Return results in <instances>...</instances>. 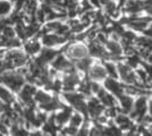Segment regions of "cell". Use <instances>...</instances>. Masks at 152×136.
Wrapping results in <instances>:
<instances>
[{"label": "cell", "instance_id": "1", "mask_svg": "<svg viewBox=\"0 0 152 136\" xmlns=\"http://www.w3.org/2000/svg\"><path fill=\"white\" fill-rule=\"evenodd\" d=\"M37 85L32 83H25L22 86V89L16 93L17 94V101L22 104L23 107H34L35 101H34V94L37 92Z\"/></svg>", "mask_w": 152, "mask_h": 136}, {"label": "cell", "instance_id": "2", "mask_svg": "<svg viewBox=\"0 0 152 136\" xmlns=\"http://www.w3.org/2000/svg\"><path fill=\"white\" fill-rule=\"evenodd\" d=\"M64 97L77 111L82 112L84 115L88 113V111H86V103L84 101V97H83L82 93L78 94V93H74L73 91H69V92H65L64 93Z\"/></svg>", "mask_w": 152, "mask_h": 136}, {"label": "cell", "instance_id": "3", "mask_svg": "<svg viewBox=\"0 0 152 136\" xmlns=\"http://www.w3.org/2000/svg\"><path fill=\"white\" fill-rule=\"evenodd\" d=\"M89 50L82 44H69L65 48V55L67 58H69L73 63L81 58L86 57Z\"/></svg>", "mask_w": 152, "mask_h": 136}, {"label": "cell", "instance_id": "4", "mask_svg": "<svg viewBox=\"0 0 152 136\" xmlns=\"http://www.w3.org/2000/svg\"><path fill=\"white\" fill-rule=\"evenodd\" d=\"M59 52L52 48H49V47H45L43 49H41L40 52L38 53V57H35L34 60L38 63L39 65L41 66H47L49 63H51L55 57L57 56Z\"/></svg>", "mask_w": 152, "mask_h": 136}, {"label": "cell", "instance_id": "5", "mask_svg": "<svg viewBox=\"0 0 152 136\" xmlns=\"http://www.w3.org/2000/svg\"><path fill=\"white\" fill-rule=\"evenodd\" d=\"M67 41V39L63 36V35H59L57 33L53 32H47L42 33V36H41V42L45 45V47H56L58 44H63Z\"/></svg>", "mask_w": 152, "mask_h": 136}, {"label": "cell", "instance_id": "6", "mask_svg": "<svg viewBox=\"0 0 152 136\" xmlns=\"http://www.w3.org/2000/svg\"><path fill=\"white\" fill-rule=\"evenodd\" d=\"M118 71H119L121 77L123 78V81L125 83L131 85H139V83H137V77L135 76V74L132 71L129 66L124 65V64H119L118 65Z\"/></svg>", "mask_w": 152, "mask_h": 136}, {"label": "cell", "instance_id": "7", "mask_svg": "<svg viewBox=\"0 0 152 136\" xmlns=\"http://www.w3.org/2000/svg\"><path fill=\"white\" fill-rule=\"evenodd\" d=\"M63 89L66 92H69L73 91L76 87V85L80 84V77L78 75L76 74V71H69V73H66V75L64 76L63 81Z\"/></svg>", "mask_w": 152, "mask_h": 136}, {"label": "cell", "instance_id": "8", "mask_svg": "<svg viewBox=\"0 0 152 136\" xmlns=\"http://www.w3.org/2000/svg\"><path fill=\"white\" fill-rule=\"evenodd\" d=\"M42 49L41 47V43L37 36H33L31 39H27V41L25 42L24 44V51L30 56V57H34L37 56L40 50Z\"/></svg>", "mask_w": 152, "mask_h": 136}, {"label": "cell", "instance_id": "9", "mask_svg": "<svg viewBox=\"0 0 152 136\" xmlns=\"http://www.w3.org/2000/svg\"><path fill=\"white\" fill-rule=\"evenodd\" d=\"M104 110V105L96 99H91L89 101V103L86 104V111L91 117L96 118L100 115H102V112Z\"/></svg>", "mask_w": 152, "mask_h": 136}, {"label": "cell", "instance_id": "10", "mask_svg": "<svg viewBox=\"0 0 152 136\" xmlns=\"http://www.w3.org/2000/svg\"><path fill=\"white\" fill-rule=\"evenodd\" d=\"M134 111L132 112L133 118H137V120H141L142 117L145 115L146 111V99L145 97H140L136 100V102L134 103Z\"/></svg>", "mask_w": 152, "mask_h": 136}, {"label": "cell", "instance_id": "11", "mask_svg": "<svg viewBox=\"0 0 152 136\" xmlns=\"http://www.w3.org/2000/svg\"><path fill=\"white\" fill-rule=\"evenodd\" d=\"M72 113H73L72 108L65 105L64 108H61V110L59 111L58 113L53 115V116H55V123H56V125H57V126H63L64 124L69 121Z\"/></svg>", "mask_w": 152, "mask_h": 136}, {"label": "cell", "instance_id": "12", "mask_svg": "<svg viewBox=\"0 0 152 136\" xmlns=\"http://www.w3.org/2000/svg\"><path fill=\"white\" fill-rule=\"evenodd\" d=\"M0 101L8 104H13L16 101L15 93L12 90H9L6 85L0 83Z\"/></svg>", "mask_w": 152, "mask_h": 136}, {"label": "cell", "instance_id": "13", "mask_svg": "<svg viewBox=\"0 0 152 136\" xmlns=\"http://www.w3.org/2000/svg\"><path fill=\"white\" fill-rule=\"evenodd\" d=\"M89 53L91 56H94V57H108V55L106 53V51L103 50V48L101 47V44L99 43V41H92L90 43L89 47Z\"/></svg>", "mask_w": 152, "mask_h": 136}, {"label": "cell", "instance_id": "14", "mask_svg": "<svg viewBox=\"0 0 152 136\" xmlns=\"http://www.w3.org/2000/svg\"><path fill=\"white\" fill-rule=\"evenodd\" d=\"M14 12V4L10 0H0V18L8 17Z\"/></svg>", "mask_w": 152, "mask_h": 136}, {"label": "cell", "instance_id": "15", "mask_svg": "<svg viewBox=\"0 0 152 136\" xmlns=\"http://www.w3.org/2000/svg\"><path fill=\"white\" fill-rule=\"evenodd\" d=\"M89 75L91 78H93V79H103V78L106 77V74H107V71L104 69V67H102V66H99V65H95V66H92V67H90L89 68Z\"/></svg>", "mask_w": 152, "mask_h": 136}, {"label": "cell", "instance_id": "16", "mask_svg": "<svg viewBox=\"0 0 152 136\" xmlns=\"http://www.w3.org/2000/svg\"><path fill=\"white\" fill-rule=\"evenodd\" d=\"M142 9H143V1L140 0H128L125 5V10L127 13L137 14Z\"/></svg>", "mask_w": 152, "mask_h": 136}, {"label": "cell", "instance_id": "17", "mask_svg": "<svg viewBox=\"0 0 152 136\" xmlns=\"http://www.w3.org/2000/svg\"><path fill=\"white\" fill-rule=\"evenodd\" d=\"M104 85H106V87H107L108 90L111 91V92L115 93L116 95L121 94V93H123V91H124L123 86H121V85L119 84L115 78H108V79H106Z\"/></svg>", "mask_w": 152, "mask_h": 136}, {"label": "cell", "instance_id": "18", "mask_svg": "<svg viewBox=\"0 0 152 136\" xmlns=\"http://www.w3.org/2000/svg\"><path fill=\"white\" fill-rule=\"evenodd\" d=\"M98 93V97H99V101L101 102L103 105L106 107H114L115 105V100L114 97H111L110 94H108L104 90H100L96 92Z\"/></svg>", "mask_w": 152, "mask_h": 136}, {"label": "cell", "instance_id": "19", "mask_svg": "<svg viewBox=\"0 0 152 136\" xmlns=\"http://www.w3.org/2000/svg\"><path fill=\"white\" fill-rule=\"evenodd\" d=\"M52 95H50L48 92H45V91H42V90H37L35 92V94H34V101H35V103H38L39 105H41V104H45L47 102H49L51 99H52Z\"/></svg>", "mask_w": 152, "mask_h": 136}, {"label": "cell", "instance_id": "20", "mask_svg": "<svg viewBox=\"0 0 152 136\" xmlns=\"http://www.w3.org/2000/svg\"><path fill=\"white\" fill-rule=\"evenodd\" d=\"M104 44L108 47V49H109V51H110L113 57H116V58H117V57H119L121 55L123 49H121V44H119L118 42H116V41H106Z\"/></svg>", "mask_w": 152, "mask_h": 136}, {"label": "cell", "instance_id": "21", "mask_svg": "<svg viewBox=\"0 0 152 136\" xmlns=\"http://www.w3.org/2000/svg\"><path fill=\"white\" fill-rule=\"evenodd\" d=\"M119 97V100H121V107H123V109L125 112H129V111L132 110V108H133V99L131 97H128V95H124L123 93L118 95Z\"/></svg>", "mask_w": 152, "mask_h": 136}, {"label": "cell", "instance_id": "22", "mask_svg": "<svg viewBox=\"0 0 152 136\" xmlns=\"http://www.w3.org/2000/svg\"><path fill=\"white\" fill-rule=\"evenodd\" d=\"M91 64H92L91 58H86V57H84V58H81V59H78V60H76L75 66L80 69V71H89V68L91 67Z\"/></svg>", "mask_w": 152, "mask_h": 136}, {"label": "cell", "instance_id": "23", "mask_svg": "<svg viewBox=\"0 0 152 136\" xmlns=\"http://www.w3.org/2000/svg\"><path fill=\"white\" fill-rule=\"evenodd\" d=\"M116 121L121 127V129H129L132 127V123L129 120V118L126 117L125 115H118L116 117Z\"/></svg>", "mask_w": 152, "mask_h": 136}, {"label": "cell", "instance_id": "24", "mask_svg": "<svg viewBox=\"0 0 152 136\" xmlns=\"http://www.w3.org/2000/svg\"><path fill=\"white\" fill-rule=\"evenodd\" d=\"M83 121V117L80 113H72L69 119L70 126H74V127H78Z\"/></svg>", "mask_w": 152, "mask_h": 136}, {"label": "cell", "instance_id": "25", "mask_svg": "<svg viewBox=\"0 0 152 136\" xmlns=\"http://www.w3.org/2000/svg\"><path fill=\"white\" fill-rule=\"evenodd\" d=\"M104 69L113 78H117V71H116V67L114 66V64H110V63L104 64Z\"/></svg>", "mask_w": 152, "mask_h": 136}, {"label": "cell", "instance_id": "26", "mask_svg": "<svg viewBox=\"0 0 152 136\" xmlns=\"http://www.w3.org/2000/svg\"><path fill=\"white\" fill-rule=\"evenodd\" d=\"M104 8H106V12H107L108 15H116V10H117V8H116V5H115L113 1H109L108 0L107 2L104 4Z\"/></svg>", "mask_w": 152, "mask_h": 136}, {"label": "cell", "instance_id": "27", "mask_svg": "<svg viewBox=\"0 0 152 136\" xmlns=\"http://www.w3.org/2000/svg\"><path fill=\"white\" fill-rule=\"evenodd\" d=\"M139 44L144 49H152V39L151 38H141L137 40Z\"/></svg>", "mask_w": 152, "mask_h": 136}, {"label": "cell", "instance_id": "28", "mask_svg": "<svg viewBox=\"0 0 152 136\" xmlns=\"http://www.w3.org/2000/svg\"><path fill=\"white\" fill-rule=\"evenodd\" d=\"M61 133L63 134H67V135H76L77 134V127H74V126H68L67 128H65V129L61 130Z\"/></svg>", "mask_w": 152, "mask_h": 136}, {"label": "cell", "instance_id": "29", "mask_svg": "<svg viewBox=\"0 0 152 136\" xmlns=\"http://www.w3.org/2000/svg\"><path fill=\"white\" fill-rule=\"evenodd\" d=\"M139 64H140V58L136 57L135 55H132L128 58V66H131V67H137Z\"/></svg>", "mask_w": 152, "mask_h": 136}, {"label": "cell", "instance_id": "30", "mask_svg": "<svg viewBox=\"0 0 152 136\" xmlns=\"http://www.w3.org/2000/svg\"><path fill=\"white\" fill-rule=\"evenodd\" d=\"M77 134H78V135H86V134H89V128H88V126H84L82 129L77 130Z\"/></svg>", "mask_w": 152, "mask_h": 136}, {"label": "cell", "instance_id": "31", "mask_svg": "<svg viewBox=\"0 0 152 136\" xmlns=\"http://www.w3.org/2000/svg\"><path fill=\"white\" fill-rule=\"evenodd\" d=\"M90 85H91V91H92V92H95V93H96L98 91L100 90V89H99V85L96 84V83H94V82H91Z\"/></svg>", "mask_w": 152, "mask_h": 136}, {"label": "cell", "instance_id": "32", "mask_svg": "<svg viewBox=\"0 0 152 136\" xmlns=\"http://www.w3.org/2000/svg\"><path fill=\"white\" fill-rule=\"evenodd\" d=\"M90 2H91L92 6H95V7H100V5H101L99 0H90Z\"/></svg>", "mask_w": 152, "mask_h": 136}, {"label": "cell", "instance_id": "33", "mask_svg": "<svg viewBox=\"0 0 152 136\" xmlns=\"http://www.w3.org/2000/svg\"><path fill=\"white\" fill-rule=\"evenodd\" d=\"M149 109H150V115L152 116V101L150 102V107H149Z\"/></svg>", "mask_w": 152, "mask_h": 136}, {"label": "cell", "instance_id": "34", "mask_svg": "<svg viewBox=\"0 0 152 136\" xmlns=\"http://www.w3.org/2000/svg\"><path fill=\"white\" fill-rule=\"evenodd\" d=\"M99 1H100V4H101V5H104L108 0H99Z\"/></svg>", "mask_w": 152, "mask_h": 136}, {"label": "cell", "instance_id": "35", "mask_svg": "<svg viewBox=\"0 0 152 136\" xmlns=\"http://www.w3.org/2000/svg\"><path fill=\"white\" fill-rule=\"evenodd\" d=\"M151 28H152V25H151Z\"/></svg>", "mask_w": 152, "mask_h": 136}, {"label": "cell", "instance_id": "36", "mask_svg": "<svg viewBox=\"0 0 152 136\" xmlns=\"http://www.w3.org/2000/svg\"><path fill=\"white\" fill-rule=\"evenodd\" d=\"M151 1H152V0H151Z\"/></svg>", "mask_w": 152, "mask_h": 136}]
</instances>
